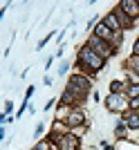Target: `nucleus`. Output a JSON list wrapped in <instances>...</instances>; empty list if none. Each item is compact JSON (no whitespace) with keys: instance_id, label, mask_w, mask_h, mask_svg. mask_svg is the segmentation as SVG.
Instances as JSON below:
<instances>
[{"instance_id":"1","label":"nucleus","mask_w":139,"mask_h":150,"mask_svg":"<svg viewBox=\"0 0 139 150\" xmlns=\"http://www.w3.org/2000/svg\"><path fill=\"white\" fill-rule=\"evenodd\" d=\"M81 61L85 63V65H90L92 69H101V65H103V58L99 56V54H94L90 47L81 50Z\"/></svg>"},{"instance_id":"2","label":"nucleus","mask_w":139,"mask_h":150,"mask_svg":"<svg viewBox=\"0 0 139 150\" xmlns=\"http://www.w3.org/2000/svg\"><path fill=\"white\" fill-rule=\"evenodd\" d=\"M85 90H88V81H85V79H72L67 92H81L83 94Z\"/></svg>"},{"instance_id":"3","label":"nucleus","mask_w":139,"mask_h":150,"mask_svg":"<svg viewBox=\"0 0 139 150\" xmlns=\"http://www.w3.org/2000/svg\"><path fill=\"white\" fill-rule=\"evenodd\" d=\"M108 105L112 108V110H123V108H126V99H123V96H110Z\"/></svg>"},{"instance_id":"4","label":"nucleus","mask_w":139,"mask_h":150,"mask_svg":"<svg viewBox=\"0 0 139 150\" xmlns=\"http://www.w3.org/2000/svg\"><path fill=\"white\" fill-rule=\"evenodd\" d=\"M121 7H123V11H128L130 16H137V13H139V5H137V2H133V0L121 2Z\"/></svg>"},{"instance_id":"5","label":"nucleus","mask_w":139,"mask_h":150,"mask_svg":"<svg viewBox=\"0 0 139 150\" xmlns=\"http://www.w3.org/2000/svg\"><path fill=\"white\" fill-rule=\"evenodd\" d=\"M96 36L99 38H112V31L108 29V25H99L96 27Z\"/></svg>"},{"instance_id":"6","label":"nucleus","mask_w":139,"mask_h":150,"mask_svg":"<svg viewBox=\"0 0 139 150\" xmlns=\"http://www.w3.org/2000/svg\"><path fill=\"white\" fill-rule=\"evenodd\" d=\"M106 25L110 27V29H117V27H119V23H117V18H114L112 13H110V16L106 18Z\"/></svg>"},{"instance_id":"7","label":"nucleus","mask_w":139,"mask_h":150,"mask_svg":"<svg viewBox=\"0 0 139 150\" xmlns=\"http://www.w3.org/2000/svg\"><path fill=\"white\" fill-rule=\"evenodd\" d=\"M128 125L130 128H139V114H130L128 117Z\"/></svg>"},{"instance_id":"8","label":"nucleus","mask_w":139,"mask_h":150,"mask_svg":"<svg viewBox=\"0 0 139 150\" xmlns=\"http://www.w3.org/2000/svg\"><path fill=\"white\" fill-rule=\"evenodd\" d=\"M81 121H83V114H79V112L70 117V123H72V125H74V123H81Z\"/></svg>"},{"instance_id":"9","label":"nucleus","mask_w":139,"mask_h":150,"mask_svg":"<svg viewBox=\"0 0 139 150\" xmlns=\"http://www.w3.org/2000/svg\"><path fill=\"white\" fill-rule=\"evenodd\" d=\"M130 96H137V99H139V85H135V88H130Z\"/></svg>"},{"instance_id":"10","label":"nucleus","mask_w":139,"mask_h":150,"mask_svg":"<svg viewBox=\"0 0 139 150\" xmlns=\"http://www.w3.org/2000/svg\"><path fill=\"white\" fill-rule=\"evenodd\" d=\"M133 63H135V67H137V69H139V58H135V61H133Z\"/></svg>"},{"instance_id":"11","label":"nucleus","mask_w":139,"mask_h":150,"mask_svg":"<svg viewBox=\"0 0 139 150\" xmlns=\"http://www.w3.org/2000/svg\"><path fill=\"white\" fill-rule=\"evenodd\" d=\"M135 54H139V43H137V45H135Z\"/></svg>"},{"instance_id":"12","label":"nucleus","mask_w":139,"mask_h":150,"mask_svg":"<svg viewBox=\"0 0 139 150\" xmlns=\"http://www.w3.org/2000/svg\"><path fill=\"white\" fill-rule=\"evenodd\" d=\"M108 150H112V148H108Z\"/></svg>"}]
</instances>
